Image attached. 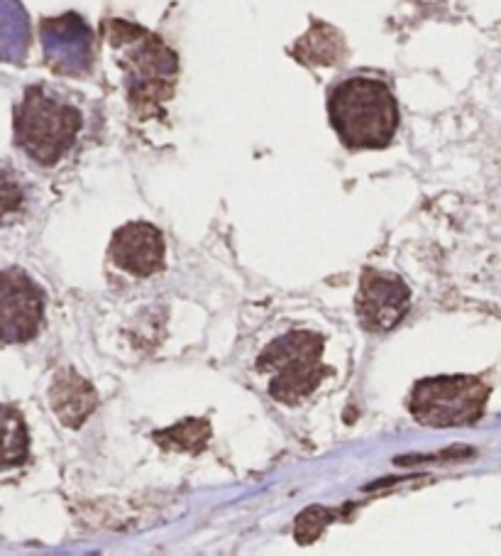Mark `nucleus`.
<instances>
[{
  "label": "nucleus",
  "mask_w": 501,
  "mask_h": 556,
  "mask_svg": "<svg viewBox=\"0 0 501 556\" xmlns=\"http://www.w3.org/2000/svg\"><path fill=\"white\" fill-rule=\"evenodd\" d=\"M81 130V113L42 86L25 91L15 111V142L40 165H54L74 148Z\"/></svg>",
  "instance_id": "2"
},
{
  "label": "nucleus",
  "mask_w": 501,
  "mask_h": 556,
  "mask_svg": "<svg viewBox=\"0 0 501 556\" xmlns=\"http://www.w3.org/2000/svg\"><path fill=\"white\" fill-rule=\"evenodd\" d=\"M50 402L56 419H60L64 427L76 429L89 419L95 405H99V397H95L91 382L84 380L79 372L62 370L52 382Z\"/></svg>",
  "instance_id": "9"
},
{
  "label": "nucleus",
  "mask_w": 501,
  "mask_h": 556,
  "mask_svg": "<svg viewBox=\"0 0 501 556\" xmlns=\"http://www.w3.org/2000/svg\"><path fill=\"white\" fill-rule=\"evenodd\" d=\"M111 257L120 270L134 277H150L164 267V238L159 228L144 220L123 226L111 241Z\"/></svg>",
  "instance_id": "7"
},
{
  "label": "nucleus",
  "mask_w": 501,
  "mask_h": 556,
  "mask_svg": "<svg viewBox=\"0 0 501 556\" xmlns=\"http://www.w3.org/2000/svg\"><path fill=\"white\" fill-rule=\"evenodd\" d=\"M321 353L323 339L311 331H292L269 343L257 358V370L269 372V395L284 405L311 395L327 372Z\"/></svg>",
  "instance_id": "3"
},
{
  "label": "nucleus",
  "mask_w": 501,
  "mask_h": 556,
  "mask_svg": "<svg viewBox=\"0 0 501 556\" xmlns=\"http://www.w3.org/2000/svg\"><path fill=\"white\" fill-rule=\"evenodd\" d=\"M23 204H25L23 187L17 185V179L13 175L0 172V224H3L5 218L15 216L17 211L23 208Z\"/></svg>",
  "instance_id": "12"
},
{
  "label": "nucleus",
  "mask_w": 501,
  "mask_h": 556,
  "mask_svg": "<svg viewBox=\"0 0 501 556\" xmlns=\"http://www.w3.org/2000/svg\"><path fill=\"white\" fill-rule=\"evenodd\" d=\"M327 520H333L331 510H323V507H313V510H306L296 522V540L301 544L313 542L318 534L323 532Z\"/></svg>",
  "instance_id": "13"
},
{
  "label": "nucleus",
  "mask_w": 501,
  "mask_h": 556,
  "mask_svg": "<svg viewBox=\"0 0 501 556\" xmlns=\"http://www.w3.org/2000/svg\"><path fill=\"white\" fill-rule=\"evenodd\" d=\"M409 312V287L399 277L368 270L362 275L358 314L368 331L382 333L397 326Z\"/></svg>",
  "instance_id": "6"
},
{
  "label": "nucleus",
  "mask_w": 501,
  "mask_h": 556,
  "mask_svg": "<svg viewBox=\"0 0 501 556\" xmlns=\"http://www.w3.org/2000/svg\"><path fill=\"white\" fill-rule=\"evenodd\" d=\"M27 452H30V437L23 415L13 407L0 405V471L23 466Z\"/></svg>",
  "instance_id": "10"
},
{
  "label": "nucleus",
  "mask_w": 501,
  "mask_h": 556,
  "mask_svg": "<svg viewBox=\"0 0 501 556\" xmlns=\"http://www.w3.org/2000/svg\"><path fill=\"white\" fill-rule=\"evenodd\" d=\"M489 388L470 376L421 380L411 395V412L426 427H467L485 412Z\"/></svg>",
  "instance_id": "4"
},
{
  "label": "nucleus",
  "mask_w": 501,
  "mask_h": 556,
  "mask_svg": "<svg viewBox=\"0 0 501 556\" xmlns=\"http://www.w3.org/2000/svg\"><path fill=\"white\" fill-rule=\"evenodd\" d=\"M44 316V294L17 267L0 270V343H25L37 337Z\"/></svg>",
  "instance_id": "5"
},
{
  "label": "nucleus",
  "mask_w": 501,
  "mask_h": 556,
  "mask_svg": "<svg viewBox=\"0 0 501 556\" xmlns=\"http://www.w3.org/2000/svg\"><path fill=\"white\" fill-rule=\"evenodd\" d=\"M47 56L64 72H81L91 62V30L81 17L64 15L42 25Z\"/></svg>",
  "instance_id": "8"
},
{
  "label": "nucleus",
  "mask_w": 501,
  "mask_h": 556,
  "mask_svg": "<svg viewBox=\"0 0 501 556\" xmlns=\"http://www.w3.org/2000/svg\"><path fill=\"white\" fill-rule=\"evenodd\" d=\"M327 116L345 148H387L399 126V109L391 89L370 76L341 81L327 96Z\"/></svg>",
  "instance_id": "1"
},
{
  "label": "nucleus",
  "mask_w": 501,
  "mask_h": 556,
  "mask_svg": "<svg viewBox=\"0 0 501 556\" xmlns=\"http://www.w3.org/2000/svg\"><path fill=\"white\" fill-rule=\"evenodd\" d=\"M210 434L206 419H189L184 425H179L169 431H159L157 439L164 441V446H179L189 448V452H198L206 444Z\"/></svg>",
  "instance_id": "11"
}]
</instances>
